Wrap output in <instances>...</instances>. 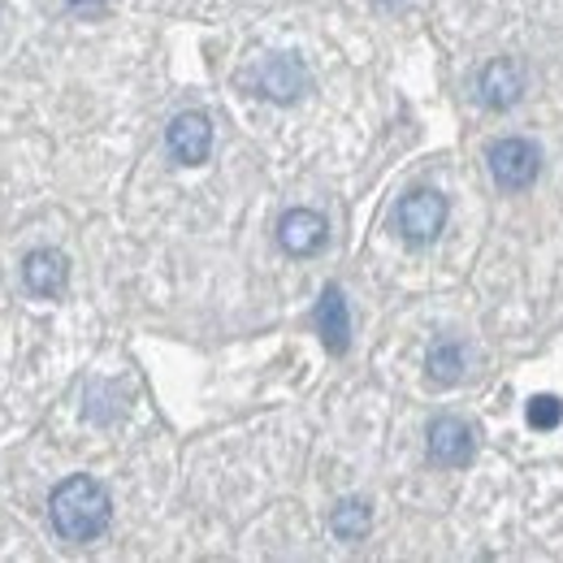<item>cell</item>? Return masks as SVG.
<instances>
[{
    "instance_id": "cell-1",
    "label": "cell",
    "mask_w": 563,
    "mask_h": 563,
    "mask_svg": "<svg viewBox=\"0 0 563 563\" xmlns=\"http://www.w3.org/2000/svg\"><path fill=\"white\" fill-rule=\"evenodd\" d=\"M48 520L62 542H96L113 520V498L96 477H66L48 498Z\"/></svg>"
},
{
    "instance_id": "cell-2",
    "label": "cell",
    "mask_w": 563,
    "mask_h": 563,
    "mask_svg": "<svg viewBox=\"0 0 563 563\" xmlns=\"http://www.w3.org/2000/svg\"><path fill=\"white\" fill-rule=\"evenodd\" d=\"M486 165H490V178L503 191H529L542 174V152L533 140L503 135L486 147Z\"/></svg>"
},
{
    "instance_id": "cell-3",
    "label": "cell",
    "mask_w": 563,
    "mask_h": 563,
    "mask_svg": "<svg viewBox=\"0 0 563 563\" xmlns=\"http://www.w3.org/2000/svg\"><path fill=\"white\" fill-rule=\"evenodd\" d=\"M243 87H252V96L269 100V104H295L303 91H308V70L299 57H286V53H274L265 62H256L252 70L239 74Z\"/></svg>"
},
{
    "instance_id": "cell-4",
    "label": "cell",
    "mask_w": 563,
    "mask_h": 563,
    "mask_svg": "<svg viewBox=\"0 0 563 563\" xmlns=\"http://www.w3.org/2000/svg\"><path fill=\"white\" fill-rule=\"evenodd\" d=\"M395 225H399V234L408 239V243H433L438 234H442V225H446V196H438V191H429V187H417V191H408L404 200H399V209H395Z\"/></svg>"
},
{
    "instance_id": "cell-5",
    "label": "cell",
    "mask_w": 563,
    "mask_h": 563,
    "mask_svg": "<svg viewBox=\"0 0 563 563\" xmlns=\"http://www.w3.org/2000/svg\"><path fill=\"white\" fill-rule=\"evenodd\" d=\"M424 451L438 468H464L477 451V433L473 424L460 421V417H433L424 429Z\"/></svg>"
},
{
    "instance_id": "cell-6",
    "label": "cell",
    "mask_w": 563,
    "mask_h": 563,
    "mask_svg": "<svg viewBox=\"0 0 563 563\" xmlns=\"http://www.w3.org/2000/svg\"><path fill=\"white\" fill-rule=\"evenodd\" d=\"M278 243L290 256H317L330 243V221L317 209H286L278 217Z\"/></svg>"
},
{
    "instance_id": "cell-7",
    "label": "cell",
    "mask_w": 563,
    "mask_h": 563,
    "mask_svg": "<svg viewBox=\"0 0 563 563\" xmlns=\"http://www.w3.org/2000/svg\"><path fill=\"white\" fill-rule=\"evenodd\" d=\"M165 147H169V156L178 165H205L212 152V122L196 109L178 113L169 122V131H165Z\"/></svg>"
},
{
    "instance_id": "cell-8",
    "label": "cell",
    "mask_w": 563,
    "mask_h": 563,
    "mask_svg": "<svg viewBox=\"0 0 563 563\" xmlns=\"http://www.w3.org/2000/svg\"><path fill=\"white\" fill-rule=\"evenodd\" d=\"M520 96H525V66H520V62L494 57V62L482 66V74H477V100H482L486 109L503 113V109H511Z\"/></svg>"
},
{
    "instance_id": "cell-9",
    "label": "cell",
    "mask_w": 563,
    "mask_h": 563,
    "mask_svg": "<svg viewBox=\"0 0 563 563\" xmlns=\"http://www.w3.org/2000/svg\"><path fill=\"white\" fill-rule=\"evenodd\" d=\"M312 321H317V334H321L325 352L343 355L352 347V308H347V299H343L339 286H325V290H321Z\"/></svg>"
},
{
    "instance_id": "cell-10",
    "label": "cell",
    "mask_w": 563,
    "mask_h": 563,
    "mask_svg": "<svg viewBox=\"0 0 563 563\" xmlns=\"http://www.w3.org/2000/svg\"><path fill=\"white\" fill-rule=\"evenodd\" d=\"M22 282L31 295L40 299H57L70 282V261L57 252V247H35L26 261H22Z\"/></svg>"
},
{
    "instance_id": "cell-11",
    "label": "cell",
    "mask_w": 563,
    "mask_h": 563,
    "mask_svg": "<svg viewBox=\"0 0 563 563\" xmlns=\"http://www.w3.org/2000/svg\"><path fill=\"white\" fill-rule=\"evenodd\" d=\"M424 368H429V382L433 386H455L468 368V355H464V343L460 339H438L429 355H424Z\"/></svg>"
},
{
    "instance_id": "cell-12",
    "label": "cell",
    "mask_w": 563,
    "mask_h": 563,
    "mask_svg": "<svg viewBox=\"0 0 563 563\" xmlns=\"http://www.w3.org/2000/svg\"><path fill=\"white\" fill-rule=\"evenodd\" d=\"M330 529H334L339 542H360V538H368V529H373L368 503H364V498H343V503L330 511Z\"/></svg>"
},
{
    "instance_id": "cell-13",
    "label": "cell",
    "mask_w": 563,
    "mask_h": 563,
    "mask_svg": "<svg viewBox=\"0 0 563 563\" xmlns=\"http://www.w3.org/2000/svg\"><path fill=\"white\" fill-rule=\"evenodd\" d=\"M525 417L533 429H560L563 424V404L555 395H538V399H529V408H525Z\"/></svg>"
},
{
    "instance_id": "cell-14",
    "label": "cell",
    "mask_w": 563,
    "mask_h": 563,
    "mask_svg": "<svg viewBox=\"0 0 563 563\" xmlns=\"http://www.w3.org/2000/svg\"><path fill=\"white\" fill-rule=\"evenodd\" d=\"M66 4H70L74 13H104L109 0H66Z\"/></svg>"
},
{
    "instance_id": "cell-15",
    "label": "cell",
    "mask_w": 563,
    "mask_h": 563,
    "mask_svg": "<svg viewBox=\"0 0 563 563\" xmlns=\"http://www.w3.org/2000/svg\"><path fill=\"white\" fill-rule=\"evenodd\" d=\"M386 4H404V0H386Z\"/></svg>"
}]
</instances>
